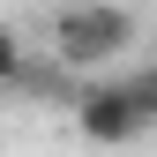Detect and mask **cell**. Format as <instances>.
Returning a JSON list of instances; mask_svg holds the SVG:
<instances>
[{
  "instance_id": "cell-1",
  "label": "cell",
  "mask_w": 157,
  "mask_h": 157,
  "mask_svg": "<svg viewBox=\"0 0 157 157\" xmlns=\"http://www.w3.org/2000/svg\"><path fill=\"white\" fill-rule=\"evenodd\" d=\"M75 127L90 135L97 150H127L157 127V67H127V75H90L82 90L67 97Z\"/></svg>"
},
{
  "instance_id": "cell-2",
  "label": "cell",
  "mask_w": 157,
  "mask_h": 157,
  "mask_svg": "<svg viewBox=\"0 0 157 157\" xmlns=\"http://www.w3.org/2000/svg\"><path fill=\"white\" fill-rule=\"evenodd\" d=\"M135 37H142V15L120 8V0H82V8L52 15V60L67 75H105L112 60H127Z\"/></svg>"
},
{
  "instance_id": "cell-3",
  "label": "cell",
  "mask_w": 157,
  "mask_h": 157,
  "mask_svg": "<svg viewBox=\"0 0 157 157\" xmlns=\"http://www.w3.org/2000/svg\"><path fill=\"white\" fill-rule=\"evenodd\" d=\"M23 60H30V45H23V30H8V23H0V90H8L15 75H23Z\"/></svg>"
}]
</instances>
